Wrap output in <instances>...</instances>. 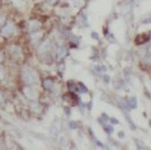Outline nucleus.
Here are the masks:
<instances>
[{
    "label": "nucleus",
    "mask_w": 151,
    "mask_h": 150,
    "mask_svg": "<svg viewBox=\"0 0 151 150\" xmlns=\"http://www.w3.org/2000/svg\"><path fill=\"white\" fill-rule=\"evenodd\" d=\"M22 79H23V81L27 84V85H31V84H34L37 81V75H36V72L31 69L29 67H25L22 70Z\"/></svg>",
    "instance_id": "obj_1"
},
{
    "label": "nucleus",
    "mask_w": 151,
    "mask_h": 150,
    "mask_svg": "<svg viewBox=\"0 0 151 150\" xmlns=\"http://www.w3.org/2000/svg\"><path fill=\"white\" fill-rule=\"evenodd\" d=\"M15 25L11 23H8V24H6L2 28H1V35L4 37V38H10L14 35V33H15Z\"/></svg>",
    "instance_id": "obj_2"
},
{
    "label": "nucleus",
    "mask_w": 151,
    "mask_h": 150,
    "mask_svg": "<svg viewBox=\"0 0 151 150\" xmlns=\"http://www.w3.org/2000/svg\"><path fill=\"white\" fill-rule=\"evenodd\" d=\"M9 52H10L11 57L13 59H16V60L20 59V57L22 55L21 48L18 45H11L9 48Z\"/></svg>",
    "instance_id": "obj_3"
},
{
    "label": "nucleus",
    "mask_w": 151,
    "mask_h": 150,
    "mask_svg": "<svg viewBox=\"0 0 151 150\" xmlns=\"http://www.w3.org/2000/svg\"><path fill=\"white\" fill-rule=\"evenodd\" d=\"M23 92L27 99H35L37 96V92L35 91V90L30 87L29 85L23 88Z\"/></svg>",
    "instance_id": "obj_4"
},
{
    "label": "nucleus",
    "mask_w": 151,
    "mask_h": 150,
    "mask_svg": "<svg viewBox=\"0 0 151 150\" xmlns=\"http://www.w3.org/2000/svg\"><path fill=\"white\" fill-rule=\"evenodd\" d=\"M43 85H44V87H45L46 90H51L53 88L54 83H53L52 79H51V78H46V79H45L44 81H43Z\"/></svg>",
    "instance_id": "obj_5"
},
{
    "label": "nucleus",
    "mask_w": 151,
    "mask_h": 150,
    "mask_svg": "<svg viewBox=\"0 0 151 150\" xmlns=\"http://www.w3.org/2000/svg\"><path fill=\"white\" fill-rule=\"evenodd\" d=\"M66 54H67V51L64 47H61L58 52H57V57L59 59H63L66 56Z\"/></svg>",
    "instance_id": "obj_6"
},
{
    "label": "nucleus",
    "mask_w": 151,
    "mask_h": 150,
    "mask_svg": "<svg viewBox=\"0 0 151 150\" xmlns=\"http://www.w3.org/2000/svg\"><path fill=\"white\" fill-rule=\"evenodd\" d=\"M6 24V17L4 14L0 13V28H2Z\"/></svg>",
    "instance_id": "obj_7"
},
{
    "label": "nucleus",
    "mask_w": 151,
    "mask_h": 150,
    "mask_svg": "<svg viewBox=\"0 0 151 150\" xmlns=\"http://www.w3.org/2000/svg\"><path fill=\"white\" fill-rule=\"evenodd\" d=\"M6 78V70L4 66L0 64V80H3Z\"/></svg>",
    "instance_id": "obj_8"
},
{
    "label": "nucleus",
    "mask_w": 151,
    "mask_h": 150,
    "mask_svg": "<svg viewBox=\"0 0 151 150\" xmlns=\"http://www.w3.org/2000/svg\"><path fill=\"white\" fill-rule=\"evenodd\" d=\"M39 28V25H36L35 22H32L29 24V30L31 32H35V30H37Z\"/></svg>",
    "instance_id": "obj_9"
},
{
    "label": "nucleus",
    "mask_w": 151,
    "mask_h": 150,
    "mask_svg": "<svg viewBox=\"0 0 151 150\" xmlns=\"http://www.w3.org/2000/svg\"><path fill=\"white\" fill-rule=\"evenodd\" d=\"M4 60H5V54L0 51V64L4 62Z\"/></svg>",
    "instance_id": "obj_10"
},
{
    "label": "nucleus",
    "mask_w": 151,
    "mask_h": 150,
    "mask_svg": "<svg viewBox=\"0 0 151 150\" xmlns=\"http://www.w3.org/2000/svg\"><path fill=\"white\" fill-rule=\"evenodd\" d=\"M4 95H3V92H0V101L1 100H4Z\"/></svg>",
    "instance_id": "obj_11"
},
{
    "label": "nucleus",
    "mask_w": 151,
    "mask_h": 150,
    "mask_svg": "<svg viewBox=\"0 0 151 150\" xmlns=\"http://www.w3.org/2000/svg\"><path fill=\"white\" fill-rule=\"evenodd\" d=\"M107 130H108L109 133H111V132L112 131V128H107Z\"/></svg>",
    "instance_id": "obj_12"
},
{
    "label": "nucleus",
    "mask_w": 151,
    "mask_h": 150,
    "mask_svg": "<svg viewBox=\"0 0 151 150\" xmlns=\"http://www.w3.org/2000/svg\"><path fill=\"white\" fill-rule=\"evenodd\" d=\"M0 5H1V0H0Z\"/></svg>",
    "instance_id": "obj_13"
},
{
    "label": "nucleus",
    "mask_w": 151,
    "mask_h": 150,
    "mask_svg": "<svg viewBox=\"0 0 151 150\" xmlns=\"http://www.w3.org/2000/svg\"><path fill=\"white\" fill-rule=\"evenodd\" d=\"M8 150H14V149H8Z\"/></svg>",
    "instance_id": "obj_14"
}]
</instances>
